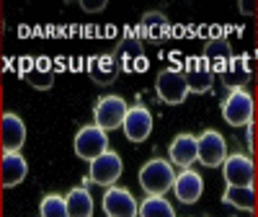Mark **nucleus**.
Listing matches in <instances>:
<instances>
[{
  "label": "nucleus",
  "mask_w": 258,
  "mask_h": 217,
  "mask_svg": "<svg viewBox=\"0 0 258 217\" xmlns=\"http://www.w3.org/2000/svg\"><path fill=\"white\" fill-rule=\"evenodd\" d=\"M173 181H176V171L165 158L147 160L140 168V186L147 197H163L165 191L173 189Z\"/></svg>",
  "instance_id": "1"
},
{
  "label": "nucleus",
  "mask_w": 258,
  "mask_h": 217,
  "mask_svg": "<svg viewBox=\"0 0 258 217\" xmlns=\"http://www.w3.org/2000/svg\"><path fill=\"white\" fill-rule=\"evenodd\" d=\"M222 119L230 127H248L255 122V98L253 93L243 91H230V96L222 101Z\"/></svg>",
  "instance_id": "2"
},
{
  "label": "nucleus",
  "mask_w": 258,
  "mask_h": 217,
  "mask_svg": "<svg viewBox=\"0 0 258 217\" xmlns=\"http://www.w3.org/2000/svg\"><path fill=\"white\" fill-rule=\"evenodd\" d=\"M114 57L119 62V70L121 73H142V70H147L145 47H142L137 31H132V29H126V36L116 44Z\"/></svg>",
  "instance_id": "3"
},
{
  "label": "nucleus",
  "mask_w": 258,
  "mask_h": 217,
  "mask_svg": "<svg viewBox=\"0 0 258 217\" xmlns=\"http://www.w3.org/2000/svg\"><path fill=\"white\" fill-rule=\"evenodd\" d=\"M129 106L121 96H101L93 106V119L96 127H101L103 132H111V129H119L126 119Z\"/></svg>",
  "instance_id": "4"
},
{
  "label": "nucleus",
  "mask_w": 258,
  "mask_h": 217,
  "mask_svg": "<svg viewBox=\"0 0 258 217\" xmlns=\"http://www.w3.org/2000/svg\"><path fill=\"white\" fill-rule=\"evenodd\" d=\"M121 171H124L121 158L114 153V150H106L103 155H98L96 160H91L88 176H85L83 181H85V186H88V184H98V186L109 189V186H114V184L119 181Z\"/></svg>",
  "instance_id": "5"
},
{
  "label": "nucleus",
  "mask_w": 258,
  "mask_h": 217,
  "mask_svg": "<svg viewBox=\"0 0 258 217\" xmlns=\"http://www.w3.org/2000/svg\"><path fill=\"white\" fill-rule=\"evenodd\" d=\"M109 150V132H103L96 124H85L75 135V153L83 160H96Z\"/></svg>",
  "instance_id": "6"
},
{
  "label": "nucleus",
  "mask_w": 258,
  "mask_h": 217,
  "mask_svg": "<svg viewBox=\"0 0 258 217\" xmlns=\"http://www.w3.org/2000/svg\"><path fill=\"white\" fill-rule=\"evenodd\" d=\"M155 91H158V96H160L163 103H170V106L183 103L186 96H188V85H186L183 70H178V68L160 70V75L155 80Z\"/></svg>",
  "instance_id": "7"
},
{
  "label": "nucleus",
  "mask_w": 258,
  "mask_h": 217,
  "mask_svg": "<svg viewBox=\"0 0 258 217\" xmlns=\"http://www.w3.org/2000/svg\"><path fill=\"white\" fill-rule=\"evenodd\" d=\"M197 160L204 168H217L225 163L227 158V145L225 137L217 132V129H204V132L197 137Z\"/></svg>",
  "instance_id": "8"
},
{
  "label": "nucleus",
  "mask_w": 258,
  "mask_h": 217,
  "mask_svg": "<svg viewBox=\"0 0 258 217\" xmlns=\"http://www.w3.org/2000/svg\"><path fill=\"white\" fill-rule=\"evenodd\" d=\"M222 176L227 186H253L255 181V163L245 153H232L222 163Z\"/></svg>",
  "instance_id": "9"
},
{
  "label": "nucleus",
  "mask_w": 258,
  "mask_h": 217,
  "mask_svg": "<svg viewBox=\"0 0 258 217\" xmlns=\"http://www.w3.org/2000/svg\"><path fill=\"white\" fill-rule=\"evenodd\" d=\"M101 204H103L106 217H137L140 214V204L132 197V191L121 189V186H109L106 189Z\"/></svg>",
  "instance_id": "10"
},
{
  "label": "nucleus",
  "mask_w": 258,
  "mask_h": 217,
  "mask_svg": "<svg viewBox=\"0 0 258 217\" xmlns=\"http://www.w3.org/2000/svg\"><path fill=\"white\" fill-rule=\"evenodd\" d=\"M214 73L209 68V62L199 55V57H188L186 65H183V78H186V85H188V93H207L212 91L214 85Z\"/></svg>",
  "instance_id": "11"
},
{
  "label": "nucleus",
  "mask_w": 258,
  "mask_h": 217,
  "mask_svg": "<svg viewBox=\"0 0 258 217\" xmlns=\"http://www.w3.org/2000/svg\"><path fill=\"white\" fill-rule=\"evenodd\" d=\"M121 129L129 142H145L150 137V132H153V114H150V108H145L142 103L129 106Z\"/></svg>",
  "instance_id": "12"
},
{
  "label": "nucleus",
  "mask_w": 258,
  "mask_h": 217,
  "mask_svg": "<svg viewBox=\"0 0 258 217\" xmlns=\"http://www.w3.org/2000/svg\"><path fill=\"white\" fill-rule=\"evenodd\" d=\"M26 142V124L18 114L6 112L0 117V145L6 153H21V147Z\"/></svg>",
  "instance_id": "13"
},
{
  "label": "nucleus",
  "mask_w": 258,
  "mask_h": 217,
  "mask_svg": "<svg viewBox=\"0 0 258 217\" xmlns=\"http://www.w3.org/2000/svg\"><path fill=\"white\" fill-rule=\"evenodd\" d=\"M217 75L222 78L225 88H230V91H243L245 85L250 83V78H253L248 55H232V60L225 65V70L217 73Z\"/></svg>",
  "instance_id": "14"
},
{
  "label": "nucleus",
  "mask_w": 258,
  "mask_h": 217,
  "mask_svg": "<svg viewBox=\"0 0 258 217\" xmlns=\"http://www.w3.org/2000/svg\"><path fill=\"white\" fill-rule=\"evenodd\" d=\"M173 191H176V199L183 204H194L199 202V197L204 194V179L202 173H197L194 168H183L176 181H173Z\"/></svg>",
  "instance_id": "15"
},
{
  "label": "nucleus",
  "mask_w": 258,
  "mask_h": 217,
  "mask_svg": "<svg viewBox=\"0 0 258 217\" xmlns=\"http://www.w3.org/2000/svg\"><path fill=\"white\" fill-rule=\"evenodd\" d=\"M24 78L31 88L36 91H49L54 85V70H52V62L47 57H29L24 65Z\"/></svg>",
  "instance_id": "16"
},
{
  "label": "nucleus",
  "mask_w": 258,
  "mask_h": 217,
  "mask_svg": "<svg viewBox=\"0 0 258 217\" xmlns=\"http://www.w3.org/2000/svg\"><path fill=\"white\" fill-rule=\"evenodd\" d=\"M119 62L114 57V52H101V55H93L88 60V75L96 85H111L116 78H119Z\"/></svg>",
  "instance_id": "17"
},
{
  "label": "nucleus",
  "mask_w": 258,
  "mask_h": 217,
  "mask_svg": "<svg viewBox=\"0 0 258 217\" xmlns=\"http://www.w3.org/2000/svg\"><path fill=\"white\" fill-rule=\"evenodd\" d=\"M26 173H29V163H26L24 155L21 153H6L3 160H0V186L13 189L26 179Z\"/></svg>",
  "instance_id": "18"
},
{
  "label": "nucleus",
  "mask_w": 258,
  "mask_h": 217,
  "mask_svg": "<svg viewBox=\"0 0 258 217\" xmlns=\"http://www.w3.org/2000/svg\"><path fill=\"white\" fill-rule=\"evenodd\" d=\"M197 137L188 135V132H181L168 147V155H170V163H176L181 168H191V163L197 160Z\"/></svg>",
  "instance_id": "19"
},
{
  "label": "nucleus",
  "mask_w": 258,
  "mask_h": 217,
  "mask_svg": "<svg viewBox=\"0 0 258 217\" xmlns=\"http://www.w3.org/2000/svg\"><path fill=\"white\" fill-rule=\"evenodd\" d=\"M140 34L145 39H150V41H155V44H160L165 36H170V21H168V16L160 13V11H147L142 16Z\"/></svg>",
  "instance_id": "20"
},
{
  "label": "nucleus",
  "mask_w": 258,
  "mask_h": 217,
  "mask_svg": "<svg viewBox=\"0 0 258 217\" xmlns=\"http://www.w3.org/2000/svg\"><path fill=\"white\" fill-rule=\"evenodd\" d=\"M202 57L209 62V68L214 73H222L225 65L232 60V47H230V41L225 36H214V39H209L207 44H204Z\"/></svg>",
  "instance_id": "21"
},
{
  "label": "nucleus",
  "mask_w": 258,
  "mask_h": 217,
  "mask_svg": "<svg viewBox=\"0 0 258 217\" xmlns=\"http://www.w3.org/2000/svg\"><path fill=\"white\" fill-rule=\"evenodd\" d=\"M64 202H68L70 217H93V197H91V191L85 186L70 189L68 197H64Z\"/></svg>",
  "instance_id": "22"
},
{
  "label": "nucleus",
  "mask_w": 258,
  "mask_h": 217,
  "mask_svg": "<svg viewBox=\"0 0 258 217\" xmlns=\"http://www.w3.org/2000/svg\"><path fill=\"white\" fill-rule=\"evenodd\" d=\"M222 202L232 204L235 209L253 212L255 209V189L253 186H227L222 194Z\"/></svg>",
  "instance_id": "23"
},
{
  "label": "nucleus",
  "mask_w": 258,
  "mask_h": 217,
  "mask_svg": "<svg viewBox=\"0 0 258 217\" xmlns=\"http://www.w3.org/2000/svg\"><path fill=\"white\" fill-rule=\"evenodd\" d=\"M140 217H176V209L163 197H147L140 204Z\"/></svg>",
  "instance_id": "24"
},
{
  "label": "nucleus",
  "mask_w": 258,
  "mask_h": 217,
  "mask_svg": "<svg viewBox=\"0 0 258 217\" xmlns=\"http://www.w3.org/2000/svg\"><path fill=\"white\" fill-rule=\"evenodd\" d=\"M39 217H70L64 197H59V194H47L39 204Z\"/></svg>",
  "instance_id": "25"
},
{
  "label": "nucleus",
  "mask_w": 258,
  "mask_h": 217,
  "mask_svg": "<svg viewBox=\"0 0 258 217\" xmlns=\"http://www.w3.org/2000/svg\"><path fill=\"white\" fill-rule=\"evenodd\" d=\"M106 6H109L106 0H80V8H83L85 13H101Z\"/></svg>",
  "instance_id": "26"
},
{
  "label": "nucleus",
  "mask_w": 258,
  "mask_h": 217,
  "mask_svg": "<svg viewBox=\"0 0 258 217\" xmlns=\"http://www.w3.org/2000/svg\"><path fill=\"white\" fill-rule=\"evenodd\" d=\"M238 8H240L243 16H255L258 13V3H250V0H240Z\"/></svg>",
  "instance_id": "27"
},
{
  "label": "nucleus",
  "mask_w": 258,
  "mask_h": 217,
  "mask_svg": "<svg viewBox=\"0 0 258 217\" xmlns=\"http://www.w3.org/2000/svg\"><path fill=\"white\" fill-rule=\"evenodd\" d=\"M255 135H258L255 122H250V124L245 127V142H248V147H250V150H253V145H255Z\"/></svg>",
  "instance_id": "28"
},
{
  "label": "nucleus",
  "mask_w": 258,
  "mask_h": 217,
  "mask_svg": "<svg viewBox=\"0 0 258 217\" xmlns=\"http://www.w3.org/2000/svg\"><path fill=\"white\" fill-rule=\"evenodd\" d=\"M3 34H6V18L0 16V39H3Z\"/></svg>",
  "instance_id": "29"
},
{
  "label": "nucleus",
  "mask_w": 258,
  "mask_h": 217,
  "mask_svg": "<svg viewBox=\"0 0 258 217\" xmlns=\"http://www.w3.org/2000/svg\"><path fill=\"white\" fill-rule=\"evenodd\" d=\"M0 70H6V60H0Z\"/></svg>",
  "instance_id": "30"
},
{
  "label": "nucleus",
  "mask_w": 258,
  "mask_h": 217,
  "mask_svg": "<svg viewBox=\"0 0 258 217\" xmlns=\"http://www.w3.org/2000/svg\"><path fill=\"white\" fill-rule=\"evenodd\" d=\"M255 212H258V191H255Z\"/></svg>",
  "instance_id": "31"
},
{
  "label": "nucleus",
  "mask_w": 258,
  "mask_h": 217,
  "mask_svg": "<svg viewBox=\"0 0 258 217\" xmlns=\"http://www.w3.org/2000/svg\"><path fill=\"white\" fill-rule=\"evenodd\" d=\"M255 176H258V166H255Z\"/></svg>",
  "instance_id": "32"
},
{
  "label": "nucleus",
  "mask_w": 258,
  "mask_h": 217,
  "mask_svg": "<svg viewBox=\"0 0 258 217\" xmlns=\"http://www.w3.org/2000/svg\"><path fill=\"white\" fill-rule=\"evenodd\" d=\"M255 62H258V52H255Z\"/></svg>",
  "instance_id": "33"
},
{
  "label": "nucleus",
  "mask_w": 258,
  "mask_h": 217,
  "mask_svg": "<svg viewBox=\"0 0 258 217\" xmlns=\"http://www.w3.org/2000/svg\"><path fill=\"white\" fill-rule=\"evenodd\" d=\"M0 147H3V145H0ZM0 160H3V155H0Z\"/></svg>",
  "instance_id": "34"
},
{
  "label": "nucleus",
  "mask_w": 258,
  "mask_h": 217,
  "mask_svg": "<svg viewBox=\"0 0 258 217\" xmlns=\"http://www.w3.org/2000/svg\"><path fill=\"white\" fill-rule=\"evenodd\" d=\"M255 16H258V13H255Z\"/></svg>",
  "instance_id": "35"
}]
</instances>
